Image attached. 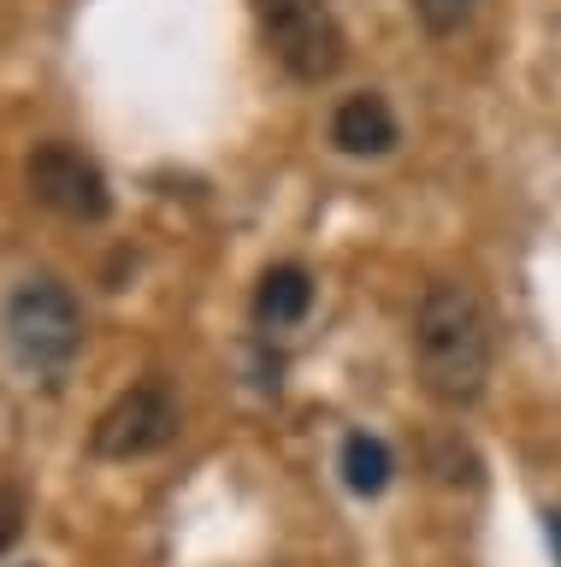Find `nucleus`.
Instances as JSON below:
<instances>
[{
  "label": "nucleus",
  "mask_w": 561,
  "mask_h": 567,
  "mask_svg": "<svg viewBox=\"0 0 561 567\" xmlns=\"http://www.w3.org/2000/svg\"><path fill=\"white\" fill-rule=\"evenodd\" d=\"M550 549H555V567H561V514H550Z\"/></svg>",
  "instance_id": "obj_11"
},
{
  "label": "nucleus",
  "mask_w": 561,
  "mask_h": 567,
  "mask_svg": "<svg viewBox=\"0 0 561 567\" xmlns=\"http://www.w3.org/2000/svg\"><path fill=\"white\" fill-rule=\"evenodd\" d=\"M408 7H414V18H419L432 35H455V30L472 18V7H479V0H408Z\"/></svg>",
  "instance_id": "obj_9"
},
{
  "label": "nucleus",
  "mask_w": 561,
  "mask_h": 567,
  "mask_svg": "<svg viewBox=\"0 0 561 567\" xmlns=\"http://www.w3.org/2000/svg\"><path fill=\"white\" fill-rule=\"evenodd\" d=\"M0 331L30 379H60L83 349V308L60 278H24L0 308Z\"/></svg>",
  "instance_id": "obj_2"
},
{
  "label": "nucleus",
  "mask_w": 561,
  "mask_h": 567,
  "mask_svg": "<svg viewBox=\"0 0 561 567\" xmlns=\"http://www.w3.org/2000/svg\"><path fill=\"white\" fill-rule=\"evenodd\" d=\"M396 461H391V443L373 437V432H349L343 437V485L355 496H378L391 485Z\"/></svg>",
  "instance_id": "obj_8"
},
{
  "label": "nucleus",
  "mask_w": 561,
  "mask_h": 567,
  "mask_svg": "<svg viewBox=\"0 0 561 567\" xmlns=\"http://www.w3.org/2000/svg\"><path fill=\"white\" fill-rule=\"evenodd\" d=\"M313 308V278H308V266H272L267 278H260V290H254V319L267 331H290V326H302Z\"/></svg>",
  "instance_id": "obj_7"
},
{
  "label": "nucleus",
  "mask_w": 561,
  "mask_h": 567,
  "mask_svg": "<svg viewBox=\"0 0 561 567\" xmlns=\"http://www.w3.org/2000/svg\"><path fill=\"white\" fill-rule=\"evenodd\" d=\"M490 313L467 284H432L414 308V361H419V384L432 402L444 408H472L490 384Z\"/></svg>",
  "instance_id": "obj_1"
},
{
  "label": "nucleus",
  "mask_w": 561,
  "mask_h": 567,
  "mask_svg": "<svg viewBox=\"0 0 561 567\" xmlns=\"http://www.w3.org/2000/svg\"><path fill=\"white\" fill-rule=\"evenodd\" d=\"M260 35H267L272 60L290 71L295 83H331L343 71V24L331 0H254Z\"/></svg>",
  "instance_id": "obj_3"
},
{
  "label": "nucleus",
  "mask_w": 561,
  "mask_h": 567,
  "mask_svg": "<svg viewBox=\"0 0 561 567\" xmlns=\"http://www.w3.org/2000/svg\"><path fill=\"white\" fill-rule=\"evenodd\" d=\"M172 437H178V396L148 379V384H131L125 396L95 420L90 450L101 461H143L154 450H166Z\"/></svg>",
  "instance_id": "obj_5"
},
{
  "label": "nucleus",
  "mask_w": 561,
  "mask_h": 567,
  "mask_svg": "<svg viewBox=\"0 0 561 567\" xmlns=\"http://www.w3.org/2000/svg\"><path fill=\"white\" fill-rule=\"evenodd\" d=\"M19 532H24V491L19 485H0V556L19 544Z\"/></svg>",
  "instance_id": "obj_10"
},
{
  "label": "nucleus",
  "mask_w": 561,
  "mask_h": 567,
  "mask_svg": "<svg viewBox=\"0 0 561 567\" xmlns=\"http://www.w3.org/2000/svg\"><path fill=\"white\" fill-rule=\"evenodd\" d=\"M24 184L42 207H54L60 219H77V225H101L113 213V189L101 166L72 142H37L24 159Z\"/></svg>",
  "instance_id": "obj_4"
},
{
  "label": "nucleus",
  "mask_w": 561,
  "mask_h": 567,
  "mask_svg": "<svg viewBox=\"0 0 561 567\" xmlns=\"http://www.w3.org/2000/svg\"><path fill=\"white\" fill-rule=\"evenodd\" d=\"M396 113L384 95H349L337 113H331V142H337V154H355V159H378L396 148Z\"/></svg>",
  "instance_id": "obj_6"
}]
</instances>
